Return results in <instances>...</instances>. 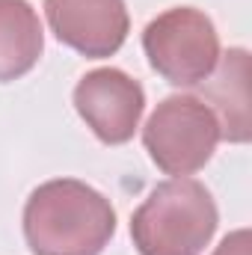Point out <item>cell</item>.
Wrapping results in <instances>:
<instances>
[{
	"label": "cell",
	"mask_w": 252,
	"mask_h": 255,
	"mask_svg": "<svg viewBox=\"0 0 252 255\" xmlns=\"http://www.w3.org/2000/svg\"><path fill=\"white\" fill-rule=\"evenodd\" d=\"M45 30L27 0H0V80H18L39 63Z\"/></svg>",
	"instance_id": "cell-8"
},
{
	"label": "cell",
	"mask_w": 252,
	"mask_h": 255,
	"mask_svg": "<svg viewBox=\"0 0 252 255\" xmlns=\"http://www.w3.org/2000/svg\"><path fill=\"white\" fill-rule=\"evenodd\" d=\"M214 255H250V232L238 229L223 238V244L214 250Z\"/></svg>",
	"instance_id": "cell-9"
},
{
	"label": "cell",
	"mask_w": 252,
	"mask_h": 255,
	"mask_svg": "<svg viewBox=\"0 0 252 255\" xmlns=\"http://www.w3.org/2000/svg\"><path fill=\"white\" fill-rule=\"evenodd\" d=\"M217 74L205 83V98L214 104L211 113L220 122V136L229 142L250 139V54L244 48H232L217 60Z\"/></svg>",
	"instance_id": "cell-7"
},
{
	"label": "cell",
	"mask_w": 252,
	"mask_h": 255,
	"mask_svg": "<svg viewBox=\"0 0 252 255\" xmlns=\"http://www.w3.org/2000/svg\"><path fill=\"white\" fill-rule=\"evenodd\" d=\"M45 15L54 36L89 60L113 57L130 27L125 0H45Z\"/></svg>",
	"instance_id": "cell-6"
},
{
	"label": "cell",
	"mask_w": 252,
	"mask_h": 255,
	"mask_svg": "<svg viewBox=\"0 0 252 255\" xmlns=\"http://www.w3.org/2000/svg\"><path fill=\"white\" fill-rule=\"evenodd\" d=\"M148 65L172 86L205 83L220 60V36L214 21L193 6H175L148 21L142 30Z\"/></svg>",
	"instance_id": "cell-3"
},
{
	"label": "cell",
	"mask_w": 252,
	"mask_h": 255,
	"mask_svg": "<svg viewBox=\"0 0 252 255\" xmlns=\"http://www.w3.org/2000/svg\"><path fill=\"white\" fill-rule=\"evenodd\" d=\"M74 107L101 142L122 145L139 128L145 92L119 68H95L74 86Z\"/></svg>",
	"instance_id": "cell-5"
},
{
	"label": "cell",
	"mask_w": 252,
	"mask_h": 255,
	"mask_svg": "<svg viewBox=\"0 0 252 255\" xmlns=\"http://www.w3.org/2000/svg\"><path fill=\"white\" fill-rule=\"evenodd\" d=\"M220 214L211 190L193 178L157 184L130 217L139 255H202L217 232Z\"/></svg>",
	"instance_id": "cell-2"
},
{
	"label": "cell",
	"mask_w": 252,
	"mask_h": 255,
	"mask_svg": "<svg viewBox=\"0 0 252 255\" xmlns=\"http://www.w3.org/2000/svg\"><path fill=\"white\" fill-rule=\"evenodd\" d=\"M220 122L196 95L163 98L142 128V145L157 169L184 178L199 172L217 151Z\"/></svg>",
	"instance_id": "cell-4"
},
{
	"label": "cell",
	"mask_w": 252,
	"mask_h": 255,
	"mask_svg": "<svg viewBox=\"0 0 252 255\" xmlns=\"http://www.w3.org/2000/svg\"><path fill=\"white\" fill-rule=\"evenodd\" d=\"M113 232L110 199L77 178L45 181L24 205V238L33 255H101Z\"/></svg>",
	"instance_id": "cell-1"
}]
</instances>
